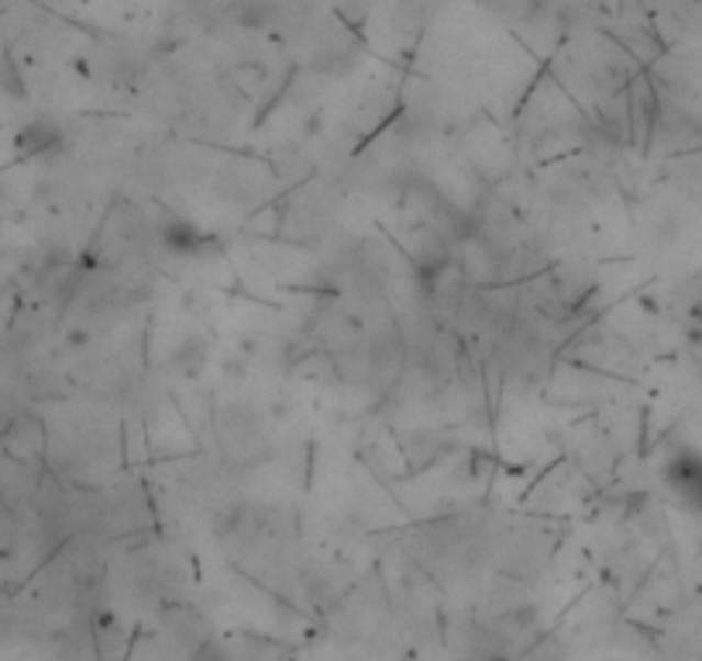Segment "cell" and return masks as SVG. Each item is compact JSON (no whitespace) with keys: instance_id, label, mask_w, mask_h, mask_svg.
I'll use <instances>...</instances> for the list:
<instances>
[{"instance_id":"cell-1","label":"cell","mask_w":702,"mask_h":661,"mask_svg":"<svg viewBox=\"0 0 702 661\" xmlns=\"http://www.w3.org/2000/svg\"><path fill=\"white\" fill-rule=\"evenodd\" d=\"M665 479L689 506L702 511V455L686 451V455H679V459H671L668 469H665Z\"/></svg>"}]
</instances>
